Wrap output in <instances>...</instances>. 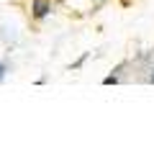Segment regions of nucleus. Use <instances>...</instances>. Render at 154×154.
Segmentation results:
<instances>
[{
	"label": "nucleus",
	"mask_w": 154,
	"mask_h": 154,
	"mask_svg": "<svg viewBox=\"0 0 154 154\" xmlns=\"http://www.w3.org/2000/svg\"><path fill=\"white\" fill-rule=\"evenodd\" d=\"M33 18H46L51 11V0H33Z\"/></svg>",
	"instance_id": "obj_1"
},
{
	"label": "nucleus",
	"mask_w": 154,
	"mask_h": 154,
	"mask_svg": "<svg viewBox=\"0 0 154 154\" xmlns=\"http://www.w3.org/2000/svg\"><path fill=\"white\" fill-rule=\"evenodd\" d=\"M149 80H152V82H154V72H152V77H149Z\"/></svg>",
	"instance_id": "obj_2"
}]
</instances>
